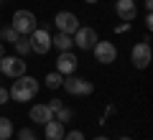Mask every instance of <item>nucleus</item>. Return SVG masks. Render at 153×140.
Returning <instances> with one entry per match:
<instances>
[{
  "label": "nucleus",
  "mask_w": 153,
  "mask_h": 140,
  "mask_svg": "<svg viewBox=\"0 0 153 140\" xmlns=\"http://www.w3.org/2000/svg\"><path fill=\"white\" fill-rule=\"evenodd\" d=\"M38 89H41V84H38L33 76L23 74V76H16V79H13V87L8 89V94H10V99H16V102H31L38 94Z\"/></svg>",
  "instance_id": "obj_1"
},
{
  "label": "nucleus",
  "mask_w": 153,
  "mask_h": 140,
  "mask_svg": "<svg viewBox=\"0 0 153 140\" xmlns=\"http://www.w3.org/2000/svg\"><path fill=\"white\" fill-rule=\"evenodd\" d=\"M61 87H64V89L69 92L71 97H89V94L94 92V84H92V81H89V79H84V76H76V74L64 76Z\"/></svg>",
  "instance_id": "obj_2"
},
{
  "label": "nucleus",
  "mask_w": 153,
  "mask_h": 140,
  "mask_svg": "<svg viewBox=\"0 0 153 140\" xmlns=\"http://www.w3.org/2000/svg\"><path fill=\"white\" fill-rule=\"evenodd\" d=\"M36 13H31V10H26V8H23V10H16L13 13V21H10V26L16 28V33L18 36H31L33 31H36Z\"/></svg>",
  "instance_id": "obj_3"
},
{
  "label": "nucleus",
  "mask_w": 153,
  "mask_h": 140,
  "mask_svg": "<svg viewBox=\"0 0 153 140\" xmlns=\"http://www.w3.org/2000/svg\"><path fill=\"white\" fill-rule=\"evenodd\" d=\"M0 74L10 76V79L23 76L26 74V59H23V56H3V59H0Z\"/></svg>",
  "instance_id": "obj_4"
},
{
  "label": "nucleus",
  "mask_w": 153,
  "mask_h": 140,
  "mask_svg": "<svg viewBox=\"0 0 153 140\" xmlns=\"http://www.w3.org/2000/svg\"><path fill=\"white\" fill-rule=\"evenodd\" d=\"M71 41H74L76 49L92 51V46L100 41V36H97V31H94V28H89V26H79V28L74 31V36H71Z\"/></svg>",
  "instance_id": "obj_5"
},
{
  "label": "nucleus",
  "mask_w": 153,
  "mask_h": 140,
  "mask_svg": "<svg viewBox=\"0 0 153 140\" xmlns=\"http://www.w3.org/2000/svg\"><path fill=\"white\" fill-rule=\"evenodd\" d=\"M28 41H31V51L38 56H44L51 51V33L46 31V28H36V31L28 36Z\"/></svg>",
  "instance_id": "obj_6"
},
{
  "label": "nucleus",
  "mask_w": 153,
  "mask_h": 140,
  "mask_svg": "<svg viewBox=\"0 0 153 140\" xmlns=\"http://www.w3.org/2000/svg\"><path fill=\"white\" fill-rule=\"evenodd\" d=\"M54 26H56L59 33H69V36H74V31L79 28V18H76L74 13H69V10H59L54 16Z\"/></svg>",
  "instance_id": "obj_7"
},
{
  "label": "nucleus",
  "mask_w": 153,
  "mask_h": 140,
  "mask_svg": "<svg viewBox=\"0 0 153 140\" xmlns=\"http://www.w3.org/2000/svg\"><path fill=\"white\" fill-rule=\"evenodd\" d=\"M130 61H133L135 69H146V66L151 64V43H148V38H146V41H138L135 46H133Z\"/></svg>",
  "instance_id": "obj_8"
},
{
  "label": "nucleus",
  "mask_w": 153,
  "mask_h": 140,
  "mask_svg": "<svg viewBox=\"0 0 153 140\" xmlns=\"http://www.w3.org/2000/svg\"><path fill=\"white\" fill-rule=\"evenodd\" d=\"M92 51H94V59H97L100 64H112V61L117 59V49H115L112 41H97L92 46Z\"/></svg>",
  "instance_id": "obj_9"
},
{
  "label": "nucleus",
  "mask_w": 153,
  "mask_h": 140,
  "mask_svg": "<svg viewBox=\"0 0 153 140\" xmlns=\"http://www.w3.org/2000/svg\"><path fill=\"white\" fill-rule=\"evenodd\" d=\"M76 54L71 51H59V59H56V71L61 76H69V74H76Z\"/></svg>",
  "instance_id": "obj_10"
},
{
  "label": "nucleus",
  "mask_w": 153,
  "mask_h": 140,
  "mask_svg": "<svg viewBox=\"0 0 153 140\" xmlns=\"http://www.w3.org/2000/svg\"><path fill=\"white\" fill-rule=\"evenodd\" d=\"M28 117H31V122H36V125H46L49 120H54V112L49 110V104H33L31 112H28Z\"/></svg>",
  "instance_id": "obj_11"
},
{
  "label": "nucleus",
  "mask_w": 153,
  "mask_h": 140,
  "mask_svg": "<svg viewBox=\"0 0 153 140\" xmlns=\"http://www.w3.org/2000/svg\"><path fill=\"white\" fill-rule=\"evenodd\" d=\"M115 10L123 21H133L138 16V8H135V0H115Z\"/></svg>",
  "instance_id": "obj_12"
},
{
  "label": "nucleus",
  "mask_w": 153,
  "mask_h": 140,
  "mask_svg": "<svg viewBox=\"0 0 153 140\" xmlns=\"http://www.w3.org/2000/svg\"><path fill=\"white\" fill-rule=\"evenodd\" d=\"M64 125L59 122V120H49V122L44 125V135H46V140H61L64 138Z\"/></svg>",
  "instance_id": "obj_13"
},
{
  "label": "nucleus",
  "mask_w": 153,
  "mask_h": 140,
  "mask_svg": "<svg viewBox=\"0 0 153 140\" xmlns=\"http://www.w3.org/2000/svg\"><path fill=\"white\" fill-rule=\"evenodd\" d=\"M56 46V51H71V46H74V41H71L69 33H59L56 31V36H51V49Z\"/></svg>",
  "instance_id": "obj_14"
},
{
  "label": "nucleus",
  "mask_w": 153,
  "mask_h": 140,
  "mask_svg": "<svg viewBox=\"0 0 153 140\" xmlns=\"http://www.w3.org/2000/svg\"><path fill=\"white\" fill-rule=\"evenodd\" d=\"M13 46H16L18 56H23V59H26V56L31 54V41H28V36H18V41L13 43Z\"/></svg>",
  "instance_id": "obj_15"
},
{
  "label": "nucleus",
  "mask_w": 153,
  "mask_h": 140,
  "mask_svg": "<svg viewBox=\"0 0 153 140\" xmlns=\"http://www.w3.org/2000/svg\"><path fill=\"white\" fill-rule=\"evenodd\" d=\"M61 81H64V76H61L59 71H49V74H46V79H44V84L49 87V89H59Z\"/></svg>",
  "instance_id": "obj_16"
},
{
  "label": "nucleus",
  "mask_w": 153,
  "mask_h": 140,
  "mask_svg": "<svg viewBox=\"0 0 153 140\" xmlns=\"http://www.w3.org/2000/svg\"><path fill=\"white\" fill-rule=\"evenodd\" d=\"M13 138V122L8 117H0V140H10Z\"/></svg>",
  "instance_id": "obj_17"
},
{
  "label": "nucleus",
  "mask_w": 153,
  "mask_h": 140,
  "mask_svg": "<svg viewBox=\"0 0 153 140\" xmlns=\"http://www.w3.org/2000/svg\"><path fill=\"white\" fill-rule=\"evenodd\" d=\"M0 38H3L5 43H16L18 41V33H16L13 26H3V28H0Z\"/></svg>",
  "instance_id": "obj_18"
},
{
  "label": "nucleus",
  "mask_w": 153,
  "mask_h": 140,
  "mask_svg": "<svg viewBox=\"0 0 153 140\" xmlns=\"http://www.w3.org/2000/svg\"><path fill=\"white\" fill-rule=\"evenodd\" d=\"M54 115H56V120H59L61 125H66V122H71V117H74V110H69V107H64V104H61Z\"/></svg>",
  "instance_id": "obj_19"
},
{
  "label": "nucleus",
  "mask_w": 153,
  "mask_h": 140,
  "mask_svg": "<svg viewBox=\"0 0 153 140\" xmlns=\"http://www.w3.org/2000/svg\"><path fill=\"white\" fill-rule=\"evenodd\" d=\"M18 140H38V135L33 127H21L18 130Z\"/></svg>",
  "instance_id": "obj_20"
},
{
  "label": "nucleus",
  "mask_w": 153,
  "mask_h": 140,
  "mask_svg": "<svg viewBox=\"0 0 153 140\" xmlns=\"http://www.w3.org/2000/svg\"><path fill=\"white\" fill-rule=\"evenodd\" d=\"M61 140H87V138H84L82 130H69V133H64V138H61Z\"/></svg>",
  "instance_id": "obj_21"
},
{
  "label": "nucleus",
  "mask_w": 153,
  "mask_h": 140,
  "mask_svg": "<svg viewBox=\"0 0 153 140\" xmlns=\"http://www.w3.org/2000/svg\"><path fill=\"white\" fill-rule=\"evenodd\" d=\"M8 102H10V94H8L5 87H0V104H8Z\"/></svg>",
  "instance_id": "obj_22"
},
{
  "label": "nucleus",
  "mask_w": 153,
  "mask_h": 140,
  "mask_svg": "<svg viewBox=\"0 0 153 140\" xmlns=\"http://www.w3.org/2000/svg\"><path fill=\"white\" fill-rule=\"evenodd\" d=\"M61 104H64L61 99H49V110H51V112H56V110H59Z\"/></svg>",
  "instance_id": "obj_23"
},
{
  "label": "nucleus",
  "mask_w": 153,
  "mask_h": 140,
  "mask_svg": "<svg viewBox=\"0 0 153 140\" xmlns=\"http://www.w3.org/2000/svg\"><path fill=\"white\" fill-rule=\"evenodd\" d=\"M115 31H117V33H128V31H130V21H125V23H120V26L115 28Z\"/></svg>",
  "instance_id": "obj_24"
},
{
  "label": "nucleus",
  "mask_w": 153,
  "mask_h": 140,
  "mask_svg": "<svg viewBox=\"0 0 153 140\" xmlns=\"http://www.w3.org/2000/svg\"><path fill=\"white\" fill-rule=\"evenodd\" d=\"M146 28H148V31H151V28H153V16H151V13H148V16H146Z\"/></svg>",
  "instance_id": "obj_25"
},
{
  "label": "nucleus",
  "mask_w": 153,
  "mask_h": 140,
  "mask_svg": "<svg viewBox=\"0 0 153 140\" xmlns=\"http://www.w3.org/2000/svg\"><path fill=\"white\" fill-rule=\"evenodd\" d=\"M143 5H146L148 13H151V10H153V0H143Z\"/></svg>",
  "instance_id": "obj_26"
},
{
  "label": "nucleus",
  "mask_w": 153,
  "mask_h": 140,
  "mask_svg": "<svg viewBox=\"0 0 153 140\" xmlns=\"http://www.w3.org/2000/svg\"><path fill=\"white\" fill-rule=\"evenodd\" d=\"M94 140H110V138H107V135H97V138H94Z\"/></svg>",
  "instance_id": "obj_27"
},
{
  "label": "nucleus",
  "mask_w": 153,
  "mask_h": 140,
  "mask_svg": "<svg viewBox=\"0 0 153 140\" xmlns=\"http://www.w3.org/2000/svg\"><path fill=\"white\" fill-rule=\"evenodd\" d=\"M3 56H5V49H3V43H0V59H3Z\"/></svg>",
  "instance_id": "obj_28"
},
{
  "label": "nucleus",
  "mask_w": 153,
  "mask_h": 140,
  "mask_svg": "<svg viewBox=\"0 0 153 140\" xmlns=\"http://www.w3.org/2000/svg\"><path fill=\"white\" fill-rule=\"evenodd\" d=\"M117 140H133V138H128V135H123V138H117Z\"/></svg>",
  "instance_id": "obj_29"
},
{
  "label": "nucleus",
  "mask_w": 153,
  "mask_h": 140,
  "mask_svg": "<svg viewBox=\"0 0 153 140\" xmlns=\"http://www.w3.org/2000/svg\"><path fill=\"white\" fill-rule=\"evenodd\" d=\"M84 3H97V0H84Z\"/></svg>",
  "instance_id": "obj_30"
},
{
  "label": "nucleus",
  "mask_w": 153,
  "mask_h": 140,
  "mask_svg": "<svg viewBox=\"0 0 153 140\" xmlns=\"http://www.w3.org/2000/svg\"><path fill=\"white\" fill-rule=\"evenodd\" d=\"M3 3H5V0H0V5H3Z\"/></svg>",
  "instance_id": "obj_31"
},
{
  "label": "nucleus",
  "mask_w": 153,
  "mask_h": 140,
  "mask_svg": "<svg viewBox=\"0 0 153 140\" xmlns=\"http://www.w3.org/2000/svg\"><path fill=\"white\" fill-rule=\"evenodd\" d=\"M0 79H3V74H0Z\"/></svg>",
  "instance_id": "obj_32"
}]
</instances>
